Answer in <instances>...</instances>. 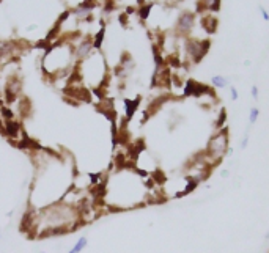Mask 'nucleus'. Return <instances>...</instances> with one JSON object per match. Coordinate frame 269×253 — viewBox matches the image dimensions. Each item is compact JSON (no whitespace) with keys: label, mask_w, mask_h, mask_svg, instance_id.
<instances>
[{"label":"nucleus","mask_w":269,"mask_h":253,"mask_svg":"<svg viewBox=\"0 0 269 253\" xmlns=\"http://www.w3.org/2000/svg\"><path fill=\"white\" fill-rule=\"evenodd\" d=\"M0 236H2V235H0Z\"/></svg>","instance_id":"nucleus-24"},{"label":"nucleus","mask_w":269,"mask_h":253,"mask_svg":"<svg viewBox=\"0 0 269 253\" xmlns=\"http://www.w3.org/2000/svg\"><path fill=\"white\" fill-rule=\"evenodd\" d=\"M228 176H230V170H228V168H222V170H221V178L227 179Z\"/></svg>","instance_id":"nucleus-20"},{"label":"nucleus","mask_w":269,"mask_h":253,"mask_svg":"<svg viewBox=\"0 0 269 253\" xmlns=\"http://www.w3.org/2000/svg\"><path fill=\"white\" fill-rule=\"evenodd\" d=\"M209 44H211L209 40H203V41H200V40H187L186 41V52H187V55L191 57L192 61L198 63L206 54H208Z\"/></svg>","instance_id":"nucleus-2"},{"label":"nucleus","mask_w":269,"mask_h":253,"mask_svg":"<svg viewBox=\"0 0 269 253\" xmlns=\"http://www.w3.org/2000/svg\"><path fill=\"white\" fill-rule=\"evenodd\" d=\"M265 239H269V231L266 233V236H265Z\"/></svg>","instance_id":"nucleus-22"},{"label":"nucleus","mask_w":269,"mask_h":253,"mask_svg":"<svg viewBox=\"0 0 269 253\" xmlns=\"http://www.w3.org/2000/svg\"><path fill=\"white\" fill-rule=\"evenodd\" d=\"M221 2L222 0H198V13H211V15H216V13L221 10Z\"/></svg>","instance_id":"nucleus-5"},{"label":"nucleus","mask_w":269,"mask_h":253,"mask_svg":"<svg viewBox=\"0 0 269 253\" xmlns=\"http://www.w3.org/2000/svg\"><path fill=\"white\" fill-rule=\"evenodd\" d=\"M211 85L212 88H216V90H224V88H227L230 85V80L228 77H225V75L216 74L211 77Z\"/></svg>","instance_id":"nucleus-8"},{"label":"nucleus","mask_w":269,"mask_h":253,"mask_svg":"<svg viewBox=\"0 0 269 253\" xmlns=\"http://www.w3.org/2000/svg\"><path fill=\"white\" fill-rule=\"evenodd\" d=\"M0 131H3V121H2V117H0Z\"/></svg>","instance_id":"nucleus-21"},{"label":"nucleus","mask_w":269,"mask_h":253,"mask_svg":"<svg viewBox=\"0 0 269 253\" xmlns=\"http://www.w3.org/2000/svg\"><path fill=\"white\" fill-rule=\"evenodd\" d=\"M0 117H2V119H5V121H10V119H15V113L8 105H2L0 107Z\"/></svg>","instance_id":"nucleus-13"},{"label":"nucleus","mask_w":269,"mask_h":253,"mask_svg":"<svg viewBox=\"0 0 269 253\" xmlns=\"http://www.w3.org/2000/svg\"><path fill=\"white\" fill-rule=\"evenodd\" d=\"M194 27H195V15L191 11L181 13L177 19V29H175L177 30V33L179 36H186L194 30Z\"/></svg>","instance_id":"nucleus-3"},{"label":"nucleus","mask_w":269,"mask_h":253,"mask_svg":"<svg viewBox=\"0 0 269 253\" xmlns=\"http://www.w3.org/2000/svg\"><path fill=\"white\" fill-rule=\"evenodd\" d=\"M87 245H89V239H87V238H79L76 241V244L73 245V249L68 253H80L87 247Z\"/></svg>","instance_id":"nucleus-10"},{"label":"nucleus","mask_w":269,"mask_h":253,"mask_svg":"<svg viewBox=\"0 0 269 253\" xmlns=\"http://www.w3.org/2000/svg\"><path fill=\"white\" fill-rule=\"evenodd\" d=\"M21 124L16 121V119H10V121H5L3 123V132L5 134H7L10 138H16L19 137V134H21Z\"/></svg>","instance_id":"nucleus-6"},{"label":"nucleus","mask_w":269,"mask_h":253,"mask_svg":"<svg viewBox=\"0 0 269 253\" xmlns=\"http://www.w3.org/2000/svg\"><path fill=\"white\" fill-rule=\"evenodd\" d=\"M202 25H203V29L206 33H214V31L217 30V17L214 15H205L203 19H202Z\"/></svg>","instance_id":"nucleus-7"},{"label":"nucleus","mask_w":269,"mask_h":253,"mask_svg":"<svg viewBox=\"0 0 269 253\" xmlns=\"http://www.w3.org/2000/svg\"><path fill=\"white\" fill-rule=\"evenodd\" d=\"M250 96H252V99H258V87L254 85L252 88H250Z\"/></svg>","instance_id":"nucleus-18"},{"label":"nucleus","mask_w":269,"mask_h":253,"mask_svg":"<svg viewBox=\"0 0 269 253\" xmlns=\"http://www.w3.org/2000/svg\"><path fill=\"white\" fill-rule=\"evenodd\" d=\"M139 101H140V98H137L135 101H124V109H126L128 118H131L135 113L137 107H139Z\"/></svg>","instance_id":"nucleus-9"},{"label":"nucleus","mask_w":269,"mask_h":253,"mask_svg":"<svg viewBox=\"0 0 269 253\" xmlns=\"http://www.w3.org/2000/svg\"><path fill=\"white\" fill-rule=\"evenodd\" d=\"M104 35H105V27L103 25L101 30L96 33V36L93 38V49H101V44L104 41Z\"/></svg>","instance_id":"nucleus-12"},{"label":"nucleus","mask_w":269,"mask_h":253,"mask_svg":"<svg viewBox=\"0 0 269 253\" xmlns=\"http://www.w3.org/2000/svg\"><path fill=\"white\" fill-rule=\"evenodd\" d=\"M247 145H249V134L244 135L242 142H241V149H246V148H247Z\"/></svg>","instance_id":"nucleus-19"},{"label":"nucleus","mask_w":269,"mask_h":253,"mask_svg":"<svg viewBox=\"0 0 269 253\" xmlns=\"http://www.w3.org/2000/svg\"><path fill=\"white\" fill-rule=\"evenodd\" d=\"M258 11L261 13V19H263V21H265V22H269V11L265 8V6L260 5V6H258Z\"/></svg>","instance_id":"nucleus-17"},{"label":"nucleus","mask_w":269,"mask_h":253,"mask_svg":"<svg viewBox=\"0 0 269 253\" xmlns=\"http://www.w3.org/2000/svg\"><path fill=\"white\" fill-rule=\"evenodd\" d=\"M230 148V140H228V128L219 129L214 135L209 138L208 145H206V153L203 154L205 161L208 162L209 167H214L219 161H222V157L227 154Z\"/></svg>","instance_id":"nucleus-1"},{"label":"nucleus","mask_w":269,"mask_h":253,"mask_svg":"<svg viewBox=\"0 0 269 253\" xmlns=\"http://www.w3.org/2000/svg\"><path fill=\"white\" fill-rule=\"evenodd\" d=\"M230 98L233 103H236V101L239 99V91H238L236 87H230Z\"/></svg>","instance_id":"nucleus-16"},{"label":"nucleus","mask_w":269,"mask_h":253,"mask_svg":"<svg viewBox=\"0 0 269 253\" xmlns=\"http://www.w3.org/2000/svg\"><path fill=\"white\" fill-rule=\"evenodd\" d=\"M91 52H93V36H87L84 40H80L77 46L74 47V57L79 61L87 60Z\"/></svg>","instance_id":"nucleus-4"},{"label":"nucleus","mask_w":269,"mask_h":253,"mask_svg":"<svg viewBox=\"0 0 269 253\" xmlns=\"http://www.w3.org/2000/svg\"><path fill=\"white\" fill-rule=\"evenodd\" d=\"M258 117H260V109H258V107H250V112H249V124L254 126L256 121H258Z\"/></svg>","instance_id":"nucleus-14"},{"label":"nucleus","mask_w":269,"mask_h":253,"mask_svg":"<svg viewBox=\"0 0 269 253\" xmlns=\"http://www.w3.org/2000/svg\"><path fill=\"white\" fill-rule=\"evenodd\" d=\"M41 253H46V252H41Z\"/></svg>","instance_id":"nucleus-23"},{"label":"nucleus","mask_w":269,"mask_h":253,"mask_svg":"<svg viewBox=\"0 0 269 253\" xmlns=\"http://www.w3.org/2000/svg\"><path fill=\"white\" fill-rule=\"evenodd\" d=\"M225 118H227V113H225V109H221V113H219L217 117V121H216V129H222L225 128Z\"/></svg>","instance_id":"nucleus-15"},{"label":"nucleus","mask_w":269,"mask_h":253,"mask_svg":"<svg viewBox=\"0 0 269 253\" xmlns=\"http://www.w3.org/2000/svg\"><path fill=\"white\" fill-rule=\"evenodd\" d=\"M151 8H153V3H142L139 11H137V15H139V17L143 19V21H147L149 17V13H151Z\"/></svg>","instance_id":"nucleus-11"}]
</instances>
